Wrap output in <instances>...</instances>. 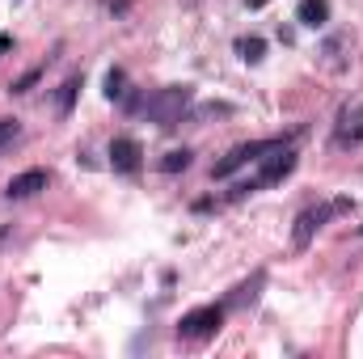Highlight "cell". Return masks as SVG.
I'll return each instance as SVG.
<instances>
[{
	"label": "cell",
	"instance_id": "obj_1",
	"mask_svg": "<svg viewBox=\"0 0 363 359\" xmlns=\"http://www.w3.org/2000/svg\"><path fill=\"white\" fill-rule=\"evenodd\" d=\"M186 106H190V85H169V89H157L144 101V114L157 127H174V123H182Z\"/></svg>",
	"mask_w": 363,
	"mask_h": 359
},
{
	"label": "cell",
	"instance_id": "obj_2",
	"mask_svg": "<svg viewBox=\"0 0 363 359\" xmlns=\"http://www.w3.org/2000/svg\"><path fill=\"white\" fill-rule=\"evenodd\" d=\"M224 326V309L220 304H203V309H190L186 317L178 321V334L182 338H207Z\"/></svg>",
	"mask_w": 363,
	"mask_h": 359
},
{
	"label": "cell",
	"instance_id": "obj_3",
	"mask_svg": "<svg viewBox=\"0 0 363 359\" xmlns=\"http://www.w3.org/2000/svg\"><path fill=\"white\" fill-rule=\"evenodd\" d=\"M271 148H279V140H254V144H241V148H233L220 165H216V178H233L245 161H258L262 153H271Z\"/></svg>",
	"mask_w": 363,
	"mask_h": 359
},
{
	"label": "cell",
	"instance_id": "obj_4",
	"mask_svg": "<svg viewBox=\"0 0 363 359\" xmlns=\"http://www.w3.org/2000/svg\"><path fill=\"white\" fill-rule=\"evenodd\" d=\"M140 157H144V153H140V144H135L131 136H118V140L110 144V165H114L118 174H135V170H140Z\"/></svg>",
	"mask_w": 363,
	"mask_h": 359
},
{
	"label": "cell",
	"instance_id": "obj_5",
	"mask_svg": "<svg viewBox=\"0 0 363 359\" xmlns=\"http://www.w3.org/2000/svg\"><path fill=\"white\" fill-rule=\"evenodd\" d=\"M296 170V157H291V148H271V157H267V165H262V174H258V182L254 186H271V182H279V178H287Z\"/></svg>",
	"mask_w": 363,
	"mask_h": 359
},
{
	"label": "cell",
	"instance_id": "obj_6",
	"mask_svg": "<svg viewBox=\"0 0 363 359\" xmlns=\"http://www.w3.org/2000/svg\"><path fill=\"white\" fill-rule=\"evenodd\" d=\"M47 170H26V174H17V178L4 186V194L9 199H30V194H38V190H47Z\"/></svg>",
	"mask_w": 363,
	"mask_h": 359
},
{
	"label": "cell",
	"instance_id": "obj_7",
	"mask_svg": "<svg viewBox=\"0 0 363 359\" xmlns=\"http://www.w3.org/2000/svg\"><path fill=\"white\" fill-rule=\"evenodd\" d=\"M325 216H330V207H308V211H304V216L296 220V245H300V250H304V245L313 241V233H317V228L325 224Z\"/></svg>",
	"mask_w": 363,
	"mask_h": 359
},
{
	"label": "cell",
	"instance_id": "obj_8",
	"mask_svg": "<svg viewBox=\"0 0 363 359\" xmlns=\"http://www.w3.org/2000/svg\"><path fill=\"white\" fill-rule=\"evenodd\" d=\"M296 17H300V21H304L308 30H321V26L330 21V0H300Z\"/></svg>",
	"mask_w": 363,
	"mask_h": 359
},
{
	"label": "cell",
	"instance_id": "obj_9",
	"mask_svg": "<svg viewBox=\"0 0 363 359\" xmlns=\"http://www.w3.org/2000/svg\"><path fill=\"white\" fill-rule=\"evenodd\" d=\"M237 51H241V60L258 64V60H262V51H267V43H262V38H241V43H237Z\"/></svg>",
	"mask_w": 363,
	"mask_h": 359
},
{
	"label": "cell",
	"instance_id": "obj_10",
	"mask_svg": "<svg viewBox=\"0 0 363 359\" xmlns=\"http://www.w3.org/2000/svg\"><path fill=\"white\" fill-rule=\"evenodd\" d=\"M123 85H127V77H123V68H114V72H106V97H123Z\"/></svg>",
	"mask_w": 363,
	"mask_h": 359
},
{
	"label": "cell",
	"instance_id": "obj_11",
	"mask_svg": "<svg viewBox=\"0 0 363 359\" xmlns=\"http://www.w3.org/2000/svg\"><path fill=\"white\" fill-rule=\"evenodd\" d=\"M77 89H81V77H72V81L64 85V93H60V110H64V114L72 110V101H77Z\"/></svg>",
	"mask_w": 363,
	"mask_h": 359
},
{
	"label": "cell",
	"instance_id": "obj_12",
	"mask_svg": "<svg viewBox=\"0 0 363 359\" xmlns=\"http://www.w3.org/2000/svg\"><path fill=\"white\" fill-rule=\"evenodd\" d=\"M17 136H21V127H17L13 118H0V148H4V144H13Z\"/></svg>",
	"mask_w": 363,
	"mask_h": 359
},
{
	"label": "cell",
	"instance_id": "obj_13",
	"mask_svg": "<svg viewBox=\"0 0 363 359\" xmlns=\"http://www.w3.org/2000/svg\"><path fill=\"white\" fill-rule=\"evenodd\" d=\"M161 165H165L169 174H174V170H186V165H190V153H186V148H182V153H169V157H165Z\"/></svg>",
	"mask_w": 363,
	"mask_h": 359
},
{
	"label": "cell",
	"instance_id": "obj_14",
	"mask_svg": "<svg viewBox=\"0 0 363 359\" xmlns=\"http://www.w3.org/2000/svg\"><path fill=\"white\" fill-rule=\"evenodd\" d=\"M9 47H13V38H9V34H0V55H4Z\"/></svg>",
	"mask_w": 363,
	"mask_h": 359
},
{
	"label": "cell",
	"instance_id": "obj_15",
	"mask_svg": "<svg viewBox=\"0 0 363 359\" xmlns=\"http://www.w3.org/2000/svg\"><path fill=\"white\" fill-rule=\"evenodd\" d=\"M250 4H262V0H250Z\"/></svg>",
	"mask_w": 363,
	"mask_h": 359
}]
</instances>
